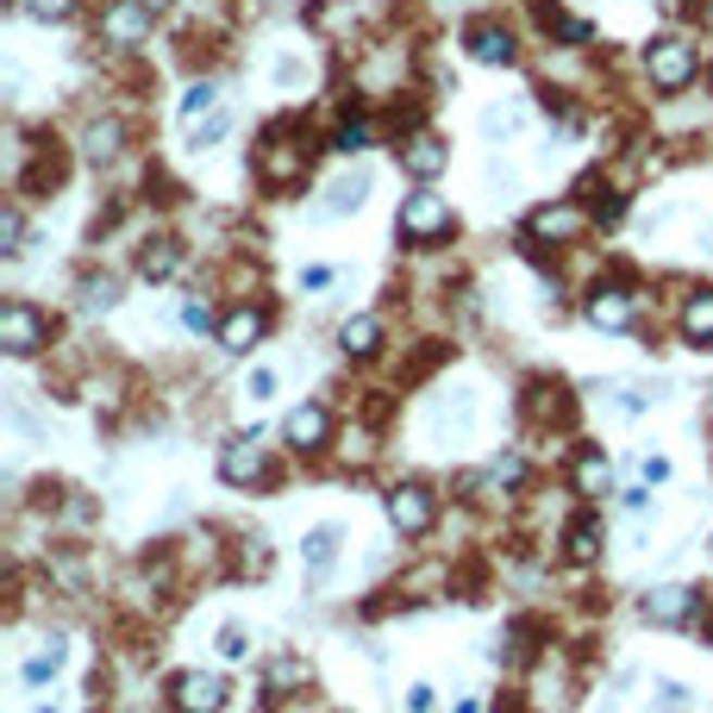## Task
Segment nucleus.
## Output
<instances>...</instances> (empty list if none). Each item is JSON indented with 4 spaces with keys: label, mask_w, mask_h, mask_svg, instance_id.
<instances>
[{
    "label": "nucleus",
    "mask_w": 713,
    "mask_h": 713,
    "mask_svg": "<svg viewBox=\"0 0 713 713\" xmlns=\"http://www.w3.org/2000/svg\"><path fill=\"white\" fill-rule=\"evenodd\" d=\"M20 238H26V220H20V207H7V213H0V251L20 257V251H26Z\"/></svg>",
    "instance_id": "29"
},
{
    "label": "nucleus",
    "mask_w": 713,
    "mask_h": 713,
    "mask_svg": "<svg viewBox=\"0 0 713 713\" xmlns=\"http://www.w3.org/2000/svg\"><path fill=\"white\" fill-rule=\"evenodd\" d=\"M270 395H276V370H270V363H257L251 376H245V401H270Z\"/></svg>",
    "instance_id": "33"
},
{
    "label": "nucleus",
    "mask_w": 713,
    "mask_h": 713,
    "mask_svg": "<svg viewBox=\"0 0 713 713\" xmlns=\"http://www.w3.org/2000/svg\"><path fill=\"white\" fill-rule=\"evenodd\" d=\"M395 232H401V238H413V245H433V238H445V232H451V201H445V195H433V188H413L408 201H401V220H395Z\"/></svg>",
    "instance_id": "2"
},
{
    "label": "nucleus",
    "mask_w": 713,
    "mask_h": 713,
    "mask_svg": "<svg viewBox=\"0 0 713 713\" xmlns=\"http://www.w3.org/2000/svg\"><path fill=\"white\" fill-rule=\"evenodd\" d=\"M363 195H370V170H351V176H338L326 188L320 213H351V207H363Z\"/></svg>",
    "instance_id": "20"
},
{
    "label": "nucleus",
    "mask_w": 713,
    "mask_h": 713,
    "mask_svg": "<svg viewBox=\"0 0 713 713\" xmlns=\"http://www.w3.org/2000/svg\"><path fill=\"white\" fill-rule=\"evenodd\" d=\"M463 45H470L476 63H513V32L495 26V20H476V26L463 32Z\"/></svg>",
    "instance_id": "15"
},
{
    "label": "nucleus",
    "mask_w": 713,
    "mask_h": 713,
    "mask_svg": "<svg viewBox=\"0 0 713 713\" xmlns=\"http://www.w3.org/2000/svg\"><path fill=\"white\" fill-rule=\"evenodd\" d=\"M695 613H701V588H688V583H658L645 595V620L651 626H688Z\"/></svg>",
    "instance_id": "8"
},
{
    "label": "nucleus",
    "mask_w": 713,
    "mask_h": 713,
    "mask_svg": "<svg viewBox=\"0 0 713 713\" xmlns=\"http://www.w3.org/2000/svg\"><path fill=\"white\" fill-rule=\"evenodd\" d=\"M220 708H226V676H213V670L176 676V713H220Z\"/></svg>",
    "instance_id": "10"
},
{
    "label": "nucleus",
    "mask_w": 713,
    "mask_h": 713,
    "mask_svg": "<svg viewBox=\"0 0 713 713\" xmlns=\"http://www.w3.org/2000/svg\"><path fill=\"white\" fill-rule=\"evenodd\" d=\"M388 526L401 538H426L433 533V520H438V501H433V488H420V483H401V488H388Z\"/></svg>",
    "instance_id": "3"
},
{
    "label": "nucleus",
    "mask_w": 713,
    "mask_h": 713,
    "mask_svg": "<svg viewBox=\"0 0 713 713\" xmlns=\"http://www.w3.org/2000/svg\"><path fill=\"white\" fill-rule=\"evenodd\" d=\"M101 38L113 51H138V45L151 38V7H145V0H113L101 13Z\"/></svg>",
    "instance_id": "7"
},
{
    "label": "nucleus",
    "mask_w": 713,
    "mask_h": 713,
    "mask_svg": "<svg viewBox=\"0 0 713 713\" xmlns=\"http://www.w3.org/2000/svg\"><path fill=\"white\" fill-rule=\"evenodd\" d=\"M220 476H226L232 488H251V483H263V476H270V458H263L257 433H251V438H232L226 451H220Z\"/></svg>",
    "instance_id": "9"
},
{
    "label": "nucleus",
    "mask_w": 713,
    "mask_h": 713,
    "mask_svg": "<svg viewBox=\"0 0 713 713\" xmlns=\"http://www.w3.org/2000/svg\"><path fill=\"white\" fill-rule=\"evenodd\" d=\"M176 263H182L176 238H157V245H145V251H138V276H145V282H163Z\"/></svg>",
    "instance_id": "22"
},
{
    "label": "nucleus",
    "mask_w": 713,
    "mask_h": 713,
    "mask_svg": "<svg viewBox=\"0 0 713 713\" xmlns=\"http://www.w3.org/2000/svg\"><path fill=\"white\" fill-rule=\"evenodd\" d=\"M301 145H288L282 132H270L263 138V151H257V176L270 182V188H288V182H301Z\"/></svg>",
    "instance_id": "11"
},
{
    "label": "nucleus",
    "mask_w": 713,
    "mask_h": 713,
    "mask_svg": "<svg viewBox=\"0 0 713 713\" xmlns=\"http://www.w3.org/2000/svg\"><path fill=\"white\" fill-rule=\"evenodd\" d=\"M226 126H232V113H213V120H195V151H213V145H220V138H226Z\"/></svg>",
    "instance_id": "34"
},
{
    "label": "nucleus",
    "mask_w": 713,
    "mask_h": 713,
    "mask_svg": "<svg viewBox=\"0 0 713 713\" xmlns=\"http://www.w3.org/2000/svg\"><path fill=\"white\" fill-rule=\"evenodd\" d=\"M588 207H576V201H551V207H538L533 220H526V232H533L538 245H576L588 232Z\"/></svg>",
    "instance_id": "6"
},
{
    "label": "nucleus",
    "mask_w": 713,
    "mask_h": 713,
    "mask_svg": "<svg viewBox=\"0 0 713 713\" xmlns=\"http://www.w3.org/2000/svg\"><path fill=\"white\" fill-rule=\"evenodd\" d=\"M63 658H70V651H63V638H45V651H32V658H26V683H51L57 670H63Z\"/></svg>",
    "instance_id": "24"
},
{
    "label": "nucleus",
    "mask_w": 713,
    "mask_h": 713,
    "mask_svg": "<svg viewBox=\"0 0 713 713\" xmlns=\"http://www.w3.org/2000/svg\"><path fill=\"white\" fill-rule=\"evenodd\" d=\"M638 476H645V483H663V476H670V463H663V458H645V463H638Z\"/></svg>",
    "instance_id": "39"
},
{
    "label": "nucleus",
    "mask_w": 713,
    "mask_h": 713,
    "mask_svg": "<svg viewBox=\"0 0 713 713\" xmlns=\"http://www.w3.org/2000/svg\"><path fill=\"white\" fill-rule=\"evenodd\" d=\"M683 338L695 351H713V288H701V295L683 307Z\"/></svg>",
    "instance_id": "19"
},
{
    "label": "nucleus",
    "mask_w": 713,
    "mask_h": 713,
    "mask_svg": "<svg viewBox=\"0 0 713 713\" xmlns=\"http://www.w3.org/2000/svg\"><path fill=\"white\" fill-rule=\"evenodd\" d=\"M301 282H307V288H326L332 270H326V263H313V270H301Z\"/></svg>",
    "instance_id": "41"
},
{
    "label": "nucleus",
    "mask_w": 713,
    "mask_h": 713,
    "mask_svg": "<svg viewBox=\"0 0 713 713\" xmlns=\"http://www.w3.org/2000/svg\"><path fill=\"white\" fill-rule=\"evenodd\" d=\"M645 76L658 82L663 95H683L695 82V45L688 38H651L645 45Z\"/></svg>",
    "instance_id": "1"
},
{
    "label": "nucleus",
    "mask_w": 713,
    "mask_h": 713,
    "mask_svg": "<svg viewBox=\"0 0 713 713\" xmlns=\"http://www.w3.org/2000/svg\"><path fill=\"white\" fill-rule=\"evenodd\" d=\"M301 676H307L301 658H276V663H270V688H295Z\"/></svg>",
    "instance_id": "35"
},
{
    "label": "nucleus",
    "mask_w": 713,
    "mask_h": 713,
    "mask_svg": "<svg viewBox=\"0 0 713 713\" xmlns=\"http://www.w3.org/2000/svg\"><path fill=\"white\" fill-rule=\"evenodd\" d=\"M282 433L295 438V451H326V438H332V413L320 408V401H301V408L282 420Z\"/></svg>",
    "instance_id": "12"
},
{
    "label": "nucleus",
    "mask_w": 713,
    "mask_h": 713,
    "mask_svg": "<svg viewBox=\"0 0 713 713\" xmlns=\"http://www.w3.org/2000/svg\"><path fill=\"white\" fill-rule=\"evenodd\" d=\"M263 326H270V320H263V307H232L226 320H220V351L245 356L257 338H263Z\"/></svg>",
    "instance_id": "13"
},
{
    "label": "nucleus",
    "mask_w": 713,
    "mask_h": 713,
    "mask_svg": "<svg viewBox=\"0 0 713 713\" xmlns=\"http://www.w3.org/2000/svg\"><path fill=\"white\" fill-rule=\"evenodd\" d=\"M113 301H120V282L113 276H88L82 282V307H88V313H107Z\"/></svg>",
    "instance_id": "26"
},
{
    "label": "nucleus",
    "mask_w": 713,
    "mask_h": 713,
    "mask_svg": "<svg viewBox=\"0 0 713 713\" xmlns=\"http://www.w3.org/2000/svg\"><path fill=\"white\" fill-rule=\"evenodd\" d=\"M182 326H188V332H213V313H207V301H188V307H182Z\"/></svg>",
    "instance_id": "36"
},
{
    "label": "nucleus",
    "mask_w": 713,
    "mask_h": 713,
    "mask_svg": "<svg viewBox=\"0 0 713 713\" xmlns=\"http://www.w3.org/2000/svg\"><path fill=\"white\" fill-rule=\"evenodd\" d=\"M213 101H220V88H213V82H195V88L182 95V120H201Z\"/></svg>",
    "instance_id": "31"
},
{
    "label": "nucleus",
    "mask_w": 713,
    "mask_h": 713,
    "mask_svg": "<svg viewBox=\"0 0 713 713\" xmlns=\"http://www.w3.org/2000/svg\"><path fill=\"white\" fill-rule=\"evenodd\" d=\"M370 120H345V126L332 132V151H345V157H356V151H370Z\"/></svg>",
    "instance_id": "25"
},
{
    "label": "nucleus",
    "mask_w": 713,
    "mask_h": 713,
    "mask_svg": "<svg viewBox=\"0 0 713 713\" xmlns=\"http://www.w3.org/2000/svg\"><path fill=\"white\" fill-rule=\"evenodd\" d=\"M445 163H451V145H445V138H433V132H420V138H408V145H401V170H408L413 182H433Z\"/></svg>",
    "instance_id": "14"
},
{
    "label": "nucleus",
    "mask_w": 713,
    "mask_h": 713,
    "mask_svg": "<svg viewBox=\"0 0 713 713\" xmlns=\"http://www.w3.org/2000/svg\"><path fill=\"white\" fill-rule=\"evenodd\" d=\"M220 651H226V658H245V651H251L245 626H226V633H220Z\"/></svg>",
    "instance_id": "37"
},
{
    "label": "nucleus",
    "mask_w": 713,
    "mask_h": 713,
    "mask_svg": "<svg viewBox=\"0 0 713 713\" xmlns=\"http://www.w3.org/2000/svg\"><path fill=\"white\" fill-rule=\"evenodd\" d=\"M276 82H282V88H295V82H301V63H295V57H282V63H276Z\"/></svg>",
    "instance_id": "38"
},
{
    "label": "nucleus",
    "mask_w": 713,
    "mask_h": 713,
    "mask_svg": "<svg viewBox=\"0 0 713 713\" xmlns=\"http://www.w3.org/2000/svg\"><path fill=\"white\" fill-rule=\"evenodd\" d=\"M0 345H7L13 356L45 351V345H51V320H45L32 301H7L0 307Z\"/></svg>",
    "instance_id": "4"
},
{
    "label": "nucleus",
    "mask_w": 713,
    "mask_h": 713,
    "mask_svg": "<svg viewBox=\"0 0 713 713\" xmlns=\"http://www.w3.org/2000/svg\"><path fill=\"white\" fill-rule=\"evenodd\" d=\"M338 351H345V356H376V351H383V320H376V313L345 320V326H338Z\"/></svg>",
    "instance_id": "16"
},
{
    "label": "nucleus",
    "mask_w": 713,
    "mask_h": 713,
    "mask_svg": "<svg viewBox=\"0 0 713 713\" xmlns=\"http://www.w3.org/2000/svg\"><path fill=\"white\" fill-rule=\"evenodd\" d=\"M608 488H613L608 451H601V445H583V451H576V495H608Z\"/></svg>",
    "instance_id": "18"
},
{
    "label": "nucleus",
    "mask_w": 713,
    "mask_h": 713,
    "mask_svg": "<svg viewBox=\"0 0 713 713\" xmlns=\"http://www.w3.org/2000/svg\"><path fill=\"white\" fill-rule=\"evenodd\" d=\"M483 132H488V138H513V132H520V107H488Z\"/></svg>",
    "instance_id": "30"
},
{
    "label": "nucleus",
    "mask_w": 713,
    "mask_h": 713,
    "mask_svg": "<svg viewBox=\"0 0 713 713\" xmlns=\"http://www.w3.org/2000/svg\"><path fill=\"white\" fill-rule=\"evenodd\" d=\"M488 483H501V488H520V483H526V458H520V451H501V458L488 463Z\"/></svg>",
    "instance_id": "27"
},
{
    "label": "nucleus",
    "mask_w": 713,
    "mask_h": 713,
    "mask_svg": "<svg viewBox=\"0 0 713 713\" xmlns=\"http://www.w3.org/2000/svg\"><path fill=\"white\" fill-rule=\"evenodd\" d=\"M32 20H45V26H57V20H70L76 13V0H20Z\"/></svg>",
    "instance_id": "32"
},
{
    "label": "nucleus",
    "mask_w": 713,
    "mask_h": 713,
    "mask_svg": "<svg viewBox=\"0 0 713 713\" xmlns=\"http://www.w3.org/2000/svg\"><path fill=\"white\" fill-rule=\"evenodd\" d=\"M120 145H126V126H120V120H88V126H82V157H88V163H113Z\"/></svg>",
    "instance_id": "17"
},
{
    "label": "nucleus",
    "mask_w": 713,
    "mask_h": 713,
    "mask_svg": "<svg viewBox=\"0 0 713 713\" xmlns=\"http://www.w3.org/2000/svg\"><path fill=\"white\" fill-rule=\"evenodd\" d=\"M301 558H307V570H326V563L338 558V526H313V533L301 538Z\"/></svg>",
    "instance_id": "23"
},
{
    "label": "nucleus",
    "mask_w": 713,
    "mask_h": 713,
    "mask_svg": "<svg viewBox=\"0 0 713 713\" xmlns=\"http://www.w3.org/2000/svg\"><path fill=\"white\" fill-rule=\"evenodd\" d=\"M545 26L558 32L563 45H588V38H595V26H588V20H570V13H551V7H545Z\"/></svg>",
    "instance_id": "28"
},
{
    "label": "nucleus",
    "mask_w": 713,
    "mask_h": 713,
    "mask_svg": "<svg viewBox=\"0 0 713 713\" xmlns=\"http://www.w3.org/2000/svg\"><path fill=\"white\" fill-rule=\"evenodd\" d=\"M583 313H588V326H601V332H633V320H638V295L633 288H620V282H595L588 288V301H583Z\"/></svg>",
    "instance_id": "5"
},
{
    "label": "nucleus",
    "mask_w": 713,
    "mask_h": 713,
    "mask_svg": "<svg viewBox=\"0 0 713 713\" xmlns=\"http://www.w3.org/2000/svg\"><path fill=\"white\" fill-rule=\"evenodd\" d=\"M408 708H413V713H433V688H426V683L408 688Z\"/></svg>",
    "instance_id": "40"
},
{
    "label": "nucleus",
    "mask_w": 713,
    "mask_h": 713,
    "mask_svg": "<svg viewBox=\"0 0 713 713\" xmlns=\"http://www.w3.org/2000/svg\"><path fill=\"white\" fill-rule=\"evenodd\" d=\"M563 545H570V563H595V558H601V545H608V538H601V520H595V513H583V520L570 526V538H563Z\"/></svg>",
    "instance_id": "21"
}]
</instances>
